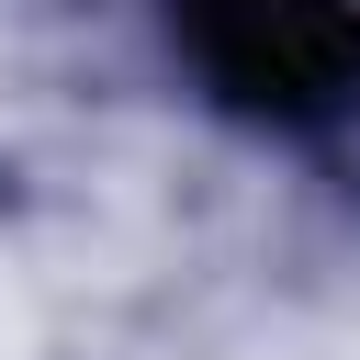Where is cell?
I'll return each instance as SVG.
<instances>
[{
  "label": "cell",
  "mask_w": 360,
  "mask_h": 360,
  "mask_svg": "<svg viewBox=\"0 0 360 360\" xmlns=\"http://www.w3.org/2000/svg\"><path fill=\"white\" fill-rule=\"evenodd\" d=\"M180 34L248 112H338L360 90V0H180Z\"/></svg>",
  "instance_id": "cell-1"
}]
</instances>
